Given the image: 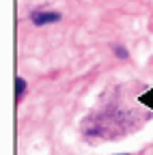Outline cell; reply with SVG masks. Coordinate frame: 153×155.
Instances as JSON below:
<instances>
[{
	"label": "cell",
	"mask_w": 153,
	"mask_h": 155,
	"mask_svg": "<svg viewBox=\"0 0 153 155\" xmlns=\"http://www.w3.org/2000/svg\"><path fill=\"white\" fill-rule=\"evenodd\" d=\"M123 155H127V153H123Z\"/></svg>",
	"instance_id": "obj_4"
},
{
	"label": "cell",
	"mask_w": 153,
	"mask_h": 155,
	"mask_svg": "<svg viewBox=\"0 0 153 155\" xmlns=\"http://www.w3.org/2000/svg\"><path fill=\"white\" fill-rule=\"evenodd\" d=\"M151 95H153V93H151Z\"/></svg>",
	"instance_id": "obj_5"
},
{
	"label": "cell",
	"mask_w": 153,
	"mask_h": 155,
	"mask_svg": "<svg viewBox=\"0 0 153 155\" xmlns=\"http://www.w3.org/2000/svg\"><path fill=\"white\" fill-rule=\"evenodd\" d=\"M24 95H26V80L24 78H17L15 80V101L20 104L24 99Z\"/></svg>",
	"instance_id": "obj_2"
},
{
	"label": "cell",
	"mask_w": 153,
	"mask_h": 155,
	"mask_svg": "<svg viewBox=\"0 0 153 155\" xmlns=\"http://www.w3.org/2000/svg\"><path fill=\"white\" fill-rule=\"evenodd\" d=\"M114 54H117L119 58H127L129 54H127V50L125 48H121V45H114Z\"/></svg>",
	"instance_id": "obj_3"
},
{
	"label": "cell",
	"mask_w": 153,
	"mask_h": 155,
	"mask_svg": "<svg viewBox=\"0 0 153 155\" xmlns=\"http://www.w3.org/2000/svg\"><path fill=\"white\" fill-rule=\"evenodd\" d=\"M30 19H32V24H35V26H45V24H52V22H58V19H61V13L37 9V11L30 13Z\"/></svg>",
	"instance_id": "obj_1"
}]
</instances>
